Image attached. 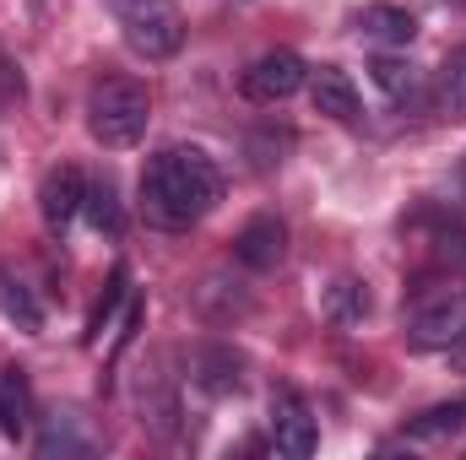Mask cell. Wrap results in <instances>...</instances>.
<instances>
[{
  "label": "cell",
  "instance_id": "cell-21",
  "mask_svg": "<svg viewBox=\"0 0 466 460\" xmlns=\"http://www.w3.org/2000/svg\"><path fill=\"white\" fill-rule=\"evenodd\" d=\"M451 357H456V368H461V374H466V336H461V342H456V346H451Z\"/></svg>",
  "mask_w": 466,
  "mask_h": 460
},
{
  "label": "cell",
  "instance_id": "cell-9",
  "mask_svg": "<svg viewBox=\"0 0 466 460\" xmlns=\"http://www.w3.org/2000/svg\"><path fill=\"white\" fill-rule=\"evenodd\" d=\"M190 385L196 390H207V395H238L244 390V357L223 342H207L190 352Z\"/></svg>",
  "mask_w": 466,
  "mask_h": 460
},
{
  "label": "cell",
  "instance_id": "cell-11",
  "mask_svg": "<svg viewBox=\"0 0 466 460\" xmlns=\"http://www.w3.org/2000/svg\"><path fill=\"white\" fill-rule=\"evenodd\" d=\"M0 434L22 445L33 434V385L27 368H0Z\"/></svg>",
  "mask_w": 466,
  "mask_h": 460
},
{
  "label": "cell",
  "instance_id": "cell-5",
  "mask_svg": "<svg viewBox=\"0 0 466 460\" xmlns=\"http://www.w3.org/2000/svg\"><path fill=\"white\" fill-rule=\"evenodd\" d=\"M304 82H309V65H304L293 49H271V55H260V60L238 76V93H244L249 104H282V98H293Z\"/></svg>",
  "mask_w": 466,
  "mask_h": 460
},
{
  "label": "cell",
  "instance_id": "cell-15",
  "mask_svg": "<svg viewBox=\"0 0 466 460\" xmlns=\"http://www.w3.org/2000/svg\"><path fill=\"white\" fill-rule=\"evenodd\" d=\"M0 315H5L22 336H38V331H44V309H38V298H33L27 282L11 276V271H0Z\"/></svg>",
  "mask_w": 466,
  "mask_h": 460
},
{
  "label": "cell",
  "instance_id": "cell-16",
  "mask_svg": "<svg viewBox=\"0 0 466 460\" xmlns=\"http://www.w3.org/2000/svg\"><path fill=\"white\" fill-rule=\"evenodd\" d=\"M434 104H440V115L456 119V125L466 119V44L445 55V65H440V82H434Z\"/></svg>",
  "mask_w": 466,
  "mask_h": 460
},
{
  "label": "cell",
  "instance_id": "cell-13",
  "mask_svg": "<svg viewBox=\"0 0 466 460\" xmlns=\"http://www.w3.org/2000/svg\"><path fill=\"white\" fill-rule=\"evenodd\" d=\"M369 76H374V87L390 98V104H418L423 98V76L407 65V60H396V55H380V60H369Z\"/></svg>",
  "mask_w": 466,
  "mask_h": 460
},
{
  "label": "cell",
  "instance_id": "cell-19",
  "mask_svg": "<svg viewBox=\"0 0 466 460\" xmlns=\"http://www.w3.org/2000/svg\"><path fill=\"white\" fill-rule=\"evenodd\" d=\"M461 423H466V401H445V406H429L423 417H412V423H407V439H418V445H423V439H445V434H456Z\"/></svg>",
  "mask_w": 466,
  "mask_h": 460
},
{
  "label": "cell",
  "instance_id": "cell-14",
  "mask_svg": "<svg viewBox=\"0 0 466 460\" xmlns=\"http://www.w3.org/2000/svg\"><path fill=\"white\" fill-rule=\"evenodd\" d=\"M38 455H44V460H55V455H93V439L82 434V417H76V412H55V417H44Z\"/></svg>",
  "mask_w": 466,
  "mask_h": 460
},
{
  "label": "cell",
  "instance_id": "cell-8",
  "mask_svg": "<svg viewBox=\"0 0 466 460\" xmlns=\"http://www.w3.org/2000/svg\"><path fill=\"white\" fill-rule=\"evenodd\" d=\"M82 201H87V179H82V168L60 163V168H49V174H44V185H38V212H44L49 233L71 228V217L82 212Z\"/></svg>",
  "mask_w": 466,
  "mask_h": 460
},
{
  "label": "cell",
  "instance_id": "cell-3",
  "mask_svg": "<svg viewBox=\"0 0 466 460\" xmlns=\"http://www.w3.org/2000/svg\"><path fill=\"white\" fill-rule=\"evenodd\" d=\"M104 5H109V16L119 22L125 44L136 55H147V60L179 55V44H185V11L174 0H104Z\"/></svg>",
  "mask_w": 466,
  "mask_h": 460
},
{
  "label": "cell",
  "instance_id": "cell-1",
  "mask_svg": "<svg viewBox=\"0 0 466 460\" xmlns=\"http://www.w3.org/2000/svg\"><path fill=\"white\" fill-rule=\"evenodd\" d=\"M223 201V168L201 146H163L141 168V217L163 233H185Z\"/></svg>",
  "mask_w": 466,
  "mask_h": 460
},
{
  "label": "cell",
  "instance_id": "cell-18",
  "mask_svg": "<svg viewBox=\"0 0 466 460\" xmlns=\"http://www.w3.org/2000/svg\"><path fill=\"white\" fill-rule=\"evenodd\" d=\"M82 212H87V223L98 233H109L115 238L125 228V212H119V190L109 179H98V185H87V201H82Z\"/></svg>",
  "mask_w": 466,
  "mask_h": 460
},
{
  "label": "cell",
  "instance_id": "cell-22",
  "mask_svg": "<svg viewBox=\"0 0 466 460\" xmlns=\"http://www.w3.org/2000/svg\"><path fill=\"white\" fill-rule=\"evenodd\" d=\"M456 5H466V0H456Z\"/></svg>",
  "mask_w": 466,
  "mask_h": 460
},
{
  "label": "cell",
  "instance_id": "cell-12",
  "mask_svg": "<svg viewBox=\"0 0 466 460\" xmlns=\"http://www.w3.org/2000/svg\"><path fill=\"white\" fill-rule=\"evenodd\" d=\"M358 33L369 38V44H412L418 38V22H412V11H401V5H363L358 11Z\"/></svg>",
  "mask_w": 466,
  "mask_h": 460
},
{
  "label": "cell",
  "instance_id": "cell-10",
  "mask_svg": "<svg viewBox=\"0 0 466 460\" xmlns=\"http://www.w3.org/2000/svg\"><path fill=\"white\" fill-rule=\"evenodd\" d=\"M309 98H315V115H331L337 125H358L363 119V98H358L352 76L337 71V65L309 71Z\"/></svg>",
  "mask_w": 466,
  "mask_h": 460
},
{
  "label": "cell",
  "instance_id": "cell-6",
  "mask_svg": "<svg viewBox=\"0 0 466 460\" xmlns=\"http://www.w3.org/2000/svg\"><path fill=\"white\" fill-rule=\"evenodd\" d=\"M271 439H277V450H282L288 460L315 455V439H320V428H315V412H309V401H304L293 385H277V390H271Z\"/></svg>",
  "mask_w": 466,
  "mask_h": 460
},
{
  "label": "cell",
  "instance_id": "cell-7",
  "mask_svg": "<svg viewBox=\"0 0 466 460\" xmlns=\"http://www.w3.org/2000/svg\"><path fill=\"white\" fill-rule=\"evenodd\" d=\"M282 255H288V223H282V217H271V212L249 217L244 228L233 233V260H238V265H249V271H277V265H282Z\"/></svg>",
  "mask_w": 466,
  "mask_h": 460
},
{
  "label": "cell",
  "instance_id": "cell-17",
  "mask_svg": "<svg viewBox=\"0 0 466 460\" xmlns=\"http://www.w3.org/2000/svg\"><path fill=\"white\" fill-rule=\"evenodd\" d=\"M363 315H369V293H363V282L342 276V282L326 287V320H331V325H358Z\"/></svg>",
  "mask_w": 466,
  "mask_h": 460
},
{
  "label": "cell",
  "instance_id": "cell-2",
  "mask_svg": "<svg viewBox=\"0 0 466 460\" xmlns=\"http://www.w3.org/2000/svg\"><path fill=\"white\" fill-rule=\"evenodd\" d=\"M147 119H152V98H147V87L130 82V76L98 82L93 98H87V130H93V141L109 146V152L136 146V141L147 135Z\"/></svg>",
  "mask_w": 466,
  "mask_h": 460
},
{
  "label": "cell",
  "instance_id": "cell-4",
  "mask_svg": "<svg viewBox=\"0 0 466 460\" xmlns=\"http://www.w3.org/2000/svg\"><path fill=\"white\" fill-rule=\"evenodd\" d=\"M407 342L418 352H451L466 336V293L461 287H440V293H423L412 309H407Z\"/></svg>",
  "mask_w": 466,
  "mask_h": 460
},
{
  "label": "cell",
  "instance_id": "cell-20",
  "mask_svg": "<svg viewBox=\"0 0 466 460\" xmlns=\"http://www.w3.org/2000/svg\"><path fill=\"white\" fill-rule=\"evenodd\" d=\"M125 293H130V271L115 265V276H109V287H104V298H98V309H93V320H87V342H98V336L109 331V320H115V309H119Z\"/></svg>",
  "mask_w": 466,
  "mask_h": 460
}]
</instances>
